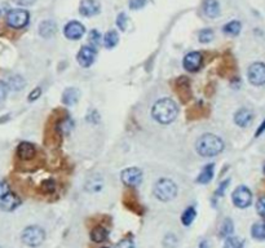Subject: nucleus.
<instances>
[{"instance_id": "nucleus-33", "label": "nucleus", "mask_w": 265, "mask_h": 248, "mask_svg": "<svg viewBox=\"0 0 265 248\" xmlns=\"http://www.w3.org/2000/svg\"><path fill=\"white\" fill-rule=\"evenodd\" d=\"M256 210H258L259 215L265 219V197L259 198L258 203H256Z\"/></svg>"}, {"instance_id": "nucleus-4", "label": "nucleus", "mask_w": 265, "mask_h": 248, "mask_svg": "<svg viewBox=\"0 0 265 248\" xmlns=\"http://www.w3.org/2000/svg\"><path fill=\"white\" fill-rule=\"evenodd\" d=\"M22 242L25 243L26 246H30V247H38L43 243L45 238L44 230L39 226H29L26 228L22 232Z\"/></svg>"}, {"instance_id": "nucleus-13", "label": "nucleus", "mask_w": 265, "mask_h": 248, "mask_svg": "<svg viewBox=\"0 0 265 248\" xmlns=\"http://www.w3.org/2000/svg\"><path fill=\"white\" fill-rule=\"evenodd\" d=\"M0 208L5 212H10V211H14L17 207L21 204V200L17 195H14L13 193L5 194L3 198H0Z\"/></svg>"}, {"instance_id": "nucleus-28", "label": "nucleus", "mask_w": 265, "mask_h": 248, "mask_svg": "<svg viewBox=\"0 0 265 248\" xmlns=\"http://www.w3.org/2000/svg\"><path fill=\"white\" fill-rule=\"evenodd\" d=\"M127 25H128V17H127V14L126 13H119L118 17H116V26H118L122 31H126Z\"/></svg>"}, {"instance_id": "nucleus-3", "label": "nucleus", "mask_w": 265, "mask_h": 248, "mask_svg": "<svg viewBox=\"0 0 265 248\" xmlns=\"http://www.w3.org/2000/svg\"><path fill=\"white\" fill-rule=\"evenodd\" d=\"M154 195L162 202H168L177 195V186L170 178H161L154 186Z\"/></svg>"}, {"instance_id": "nucleus-29", "label": "nucleus", "mask_w": 265, "mask_h": 248, "mask_svg": "<svg viewBox=\"0 0 265 248\" xmlns=\"http://www.w3.org/2000/svg\"><path fill=\"white\" fill-rule=\"evenodd\" d=\"M213 39V31L211 29H204L199 32V42L200 43H210Z\"/></svg>"}, {"instance_id": "nucleus-7", "label": "nucleus", "mask_w": 265, "mask_h": 248, "mask_svg": "<svg viewBox=\"0 0 265 248\" xmlns=\"http://www.w3.org/2000/svg\"><path fill=\"white\" fill-rule=\"evenodd\" d=\"M120 178H122L123 184L126 186H139L142 181V171L140 168L136 167L126 168L120 174Z\"/></svg>"}, {"instance_id": "nucleus-37", "label": "nucleus", "mask_w": 265, "mask_h": 248, "mask_svg": "<svg viewBox=\"0 0 265 248\" xmlns=\"http://www.w3.org/2000/svg\"><path fill=\"white\" fill-rule=\"evenodd\" d=\"M6 94H8V85L3 82H0V102L5 100Z\"/></svg>"}, {"instance_id": "nucleus-15", "label": "nucleus", "mask_w": 265, "mask_h": 248, "mask_svg": "<svg viewBox=\"0 0 265 248\" xmlns=\"http://www.w3.org/2000/svg\"><path fill=\"white\" fill-rule=\"evenodd\" d=\"M254 119L252 111L249 109H239L234 115V122L238 127H247Z\"/></svg>"}, {"instance_id": "nucleus-25", "label": "nucleus", "mask_w": 265, "mask_h": 248, "mask_svg": "<svg viewBox=\"0 0 265 248\" xmlns=\"http://www.w3.org/2000/svg\"><path fill=\"white\" fill-rule=\"evenodd\" d=\"M195 216H197V211H195V208H194V207H189V208H187V210L182 213V216H181V221H182L184 225L189 226L194 221Z\"/></svg>"}, {"instance_id": "nucleus-1", "label": "nucleus", "mask_w": 265, "mask_h": 248, "mask_svg": "<svg viewBox=\"0 0 265 248\" xmlns=\"http://www.w3.org/2000/svg\"><path fill=\"white\" fill-rule=\"evenodd\" d=\"M153 118L161 124H170L176 119L178 107L171 98H162L154 103L152 109Z\"/></svg>"}, {"instance_id": "nucleus-5", "label": "nucleus", "mask_w": 265, "mask_h": 248, "mask_svg": "<svg viewBox=\"0 0 265 248\" xmlns=\"http://www.w3.org/2000/svg\"><path fill=\"white\" fill-rule=\"evenodd\" d=\"M29 12L23 9H12L6 14V23L12 29H22L29 23Z\"/></svg>"}, {"instance_id": "nucleus-42", "label": "nucleus", "mask_w": 265, "mask_h": 248, "mask_svg": "<svg viewBox=\"0 0 265 248\" xmlns=\"http://www.w3.org/2000/svg\"><path fill=\"white\" fill-rule=\"evenodd\" d=\"M200 248H207V242L200 243Z\"/></svg>"}, {"instance_id": "nucleus-35", "label": "nucleus", "mask_w": 265, "mask_h": 248, "mask_svg": "<svg viewBox=\"0 0 265 248\" xmlns=\"http://www.w3.org/2000/svg\"><path fill=\"white\" fill-rule=\"evenodd\" d=\"M229 182H230V180L223 181V182L220 184V186L217 187V190L215 191V195H216V197H219V198L221 197V195H224V193H225L226 187H228V185H229Z\"/></svg>"}, {"instance_id": "nucleus-17", "label": "nucleus", "mask_w": 265, "mask_h": 248, "mask_svg": "<svg viewBox=\"0 0 265 248\" xmlns=\"http://www.w3.org/2000/svg\"><path fill=\"white\" fill-rule=\"evenodd\" d=\"M79 96H81V92L77 88L71 87L68 89L64 90V94H62V102L68 106H73L79 100Z\"/></svg>"}, {"instance_id": "nucleus-38", "label": "nucleus", "mask_w": 265, "mask_h": 248, "mask_svg": "<svg viewBox=\"0 0 265 248\" xmlns=\"http://www.w3.org/2000/svg\"><path fill=\"white\" fill-rule=\"evenodd\" d=\"M9 193V186L4 181H0V198H3L5 194Z\"/></svg>"}, {"instance_id": "nucleus-19", "label": "nucleus", "mask_w": 265, "mask_h": 248, "mask_svg": "<svg viewBox=\"0 0 265 248\" xmlns=\"http://www.w3.org/2000/svg\"><path fill=\"white\" fill-rule=\"evenodd\" d=\"M107 237H109V230H107L106 228H103V226H96V228H93L92 232H90V238L96 243L105 242Z\"/></svg>"}, {"instance_id": "nucleus-6", "label": "nucleus", "mask_w": 265, "mask_h": 248, "mask_svg": "<svg viewBox=\"0 0 265 248\" xmlns=\"http://www.w3.org/2000/svg\"><path fill=\"white\" fill-rule=\"evenodd\" d=\"M232 199L234 206L238 208H247L252 202V194L249 187L238 186L233 191Z\"/></svg>"}, {"instance_id": "nucleus-24", "label": "nucleus", "mask_w": 265, "mask_h": 248, "mask_svg": "<svg viewBox=\"0 0 265 248\" xmlns=\"http://www.w3.org/2000/svg\"><path fill=\"white\" fill-rule=\"evenodd\" d=\"M252 237L259 241H265V223H258L252 226Z\"/></svg>"}, {"instance_id": "nucleus-41", "label": "nucleus", "mask_w": 265, "mask_h": 248, "mask_svg": "<svg viewBox=\"0 0 265 248\" xmlns=\"http://www.w3.org/2000/svg\"><path fill=\"white\" fill-rule=\"evenodd\" d=\"M264 131H265V120H264V122L262 123V126L259 127V128H258V131H256V133H255V136H256V137H259V136L262 135V133L264 132Z\"/></svg>"}, {"instance_id": "nucleus-43", "label": "nucleus", "mask_w": 265, "mask_h": 248, "mask_svg": "<svg viewBox=\"0 0 265 248\" xmlns=\"http://www.w3.org/2000/svg\"><path fill=\"white\" fill-rule=\"evenodd\" d=\"M263 172H264V174H265V163H264V165H263Z\"/></svg>"}, {"instance_id": "nucleus-9", "label": "nucleus", "mask_w": 265, "mask_h": 248, "mask_svg": "<svg viewBox=\"0 0 265 248\" xmlns=\"http://www.w3.org/2000/svg\"><path fill=\"white\" fill-rule=\"evenodd\" d=\"M78 62L83 68H89L90 65L93 64L94 58H96V51H94L93 47H89V45H84L82 47L79 53L77 56Z\"/></svg>"}, {"instance_id": "nucleus-8", "label": "nucleus", "mask_w": 265, "mask_h": 248, "mask_svg": "<svg viewBox=\"0 0 265 248\" xmlns=\"http://www.w3.org/2000/svg\"><path fill=\"white\" fill-rule=\"evenodd\" d=\"M249 81L254 85H264L265 84V64L254 62L249 68Z\"/></svg>"}, {"instance_id": "nucleus-26", "label": "nucleus", "mask_w": 265, "mask_h": 248, "mask_svg": "<svg viewBox=\"0 0 265 248\" xmlns=\"http://www.w3.org/2000/svg\"><path fill=\"white\" fill-rule=\"evenodd\" d=\"M73 128H74V122H73L71 119H69V118L61 120V122L58 123V127H57L58 132L62 133V135H69Z\"/></svg>"}, {"instance_id": "nucleus-36", "label": "nucleus", "mask_w": 265, "mask_h": 248, "mask_svg": "<svg viewBox=\"0 0 265 248\" xmlns=\"http://www.w3.org/2000/svg\"><path fill=\"white\" fill-rule=\"evenodd\" d=\"M116 248H135V243L131 238H126L118 243Z\"/></svg>"}, {"instance_id": "nucleus-34", "label": "nucleus", "mask_w": 265, "mask_h": 248, "mask_svg": "<svg viewBox=\"0 0 265 248\" xmlns=\"http://www.w3.org/2000/svg\"><path fill=\"white\" fill-rule=\"evenodd\" d=\"M89 40L92 42L93 47H96V45L100 44V42H101L100 32L97 31V30H92V31H90V34H89Z\"/></svg>"}, {"instance_id": "nucleus-14", "label": "nucleus", "mask_w": 265, "mask_h": 248, "mask_svg": "<svg viewBox=\"0 0 265 248\" xmlns=\"http://www.w3.org/2000/svg\"><path fill=\"white\" fill-rule=\"evenodd\" d=\"M36 149L31 142H21L17 148V155L22 161H30L35 157Z\"/></svg>"}, {"instance_id": "nucleus-32", "label": "nucleus", "mask_w": 265, "mask_h": 248, "mask_svg": "<svg viewBox=\"0 0 265 248\" xmlns=\"http://www.w3.org/2000/svg\"><path fill=\"white\" fill-rule=\"evenodd\" d=\"M146 0H129V8L132 10H139L146 5Z\"/></svg>"}, {"instance_id": "nucleus-10", "label": "nucleus", "mask_w": 265, "mask_h": 248, "mask_svg": "<svg viewBox=\"0 0 265 248\" xmlns=\"http://www.w3.org/2000/svg\"><path fill=\"white\" fill-rule=\"evenodd\" d=\"M203 62V57L199 52H190L184 58V68L190 73H195L200 69Z\"/></svg>"}, {"instance_id": "nucleus-16", "label": "nucleus", "mask_w": 265, "mask_h": 248, "mask_svg": "<svg viewBox=\"0 0 265 248\" xmlns=\"http://www.w3.org/2000/svg\"><path fill=\"white\" fill-rule=\"evenodd\" d=\"M203 12L207 17L210 18H216L220 16V4L217 0H204Z\"/></svg>"}, {"instance_id": "nucleus-31", "label": "nucleus", "mask_w": 265, "mask_h": 248, "mask_svg": "<svg viewBox=\"0 0 265 248\" xmlns=\"http://www.w3.org/2000/svg\"><path fill=\"white\" fill-rule=\"evenodd\" d=\"M40 189H42V191L44 194H52L53 191H55V189H56L55 181H53V180H45L44 182L42 184V186H40Z\"/></svg>"}, {"instance_id": "nucleus-23", "label": "nucleus", "mask_w": 265, "mask_h": 248, "mask_svg": "<svg viewBox=\"0 0 265 248\" xmlns=\"http://www.w3.org/2000/svg\"><path fill=\"white\" fill-rule=\"evenodd\" d=\"M6 85L12 88L13 90H19L25 87V81H23V78L21 77V75H13V77L9 78V81H8Z\"/></svg>"}, {"instance_id": "nucleus-12", "label": "nucleus", "mask_w": 265, "mask_h": 248, "mask_svg": "<svg viewBox=\"0 0 265 248\" xmlns=\"http://www.w3.org/2000/svg\"><path fill=\"white\" fill-rule=\"evenodd\" d=\"M101 10V5L97 0H82L79 5V12L84 17H93L98 14Z\"/></svg>"}, {"instance_id": "nucleus-20", "label": "nucleus", "mask_w": 265, "mask_h": 248, "mask_svg": "<svg viewBox=\"0 0 265 248\" xmlns=\"http://www.w3.org/2000/svg\"><path fill=\"white\" fill-rule=\"evenodd\" d=\"M213 172H215V165H207L199 173L197 181L199 184H208L212 180Z\"/></svg>"}, {"instance_id": "nucleus-39", "label": "nucleus", "mask_w": 265, "mask_h": 248, "mask_svg": "<svg viewBox=\"0 0 265 248\" xmlns=\"http://www.w3.org/2000/svg\"><path fill=\"white\" fill-rule=\"evenodd\" d=\"M40 94H42V89H40V88H35V89L32 90L31 93L29 94V100L35 101L38 97H40Z\"/></svg>"}, {"instance_id": "nucleus-40", "label": "nucleus", "mask_w": 265, "mask_h": 248, "mask_svg": "<svg viewBox=\"0 0 265 248\" xmlns=\"http://www.w3.org/2000/svg\"><path fill=\"white\" fill-rule=\"evenodd\" d=\"M17 4H19V5H23V6H27V5H31V4L35 3V0H14Z\"/></svg>"}, {"instance_id": "nucleus-11", "label": "nucleus", "mask_w": 265, "mask_h": 248, "mask_svg": "<svg viewBox=\"0 0 265 248\" xmlns=\"http://www.w3.org/2000/svg\"><path fill=\"white\" fill-rule=\"evenodd\" d=\"M84 26L82 25L81 22H78V21H71L69 22L68 25L65 26L64 29V34L65 36L70 40H78V39H81L82 36L84 35Z\"/></svg>"}, {"instance_id": "nucleus-18", "label": "nucleus", "mask_w": 265, "mask_h": 248, "mask_svg": "<svg viewBox=\"0 0 265 248\" xmlns=\"http://www.w3.org/2000/svg\"><path fill=\"white\" fill-rule=\"evenodd\" d=\"M56 32V23L53 21H48L45 19L43 21L40 25H39V34L43 36V38H51V36L55 35Z\"/></svg>"}, {"instance_id": "nucleus-27", "label": "nucleus", "mask_w": 265, "mask_h": 248, "mask_svg": "<svg viewBox=\"0 0 265 248\" xmlns=\"http://www.w3.org/2000/svg\"><path fill=\"white\" fill-rule=\"evenodd\" d=\"M233 233V223L232 220L230 219H226L224 220L223 225H221V228H220V236L221 237H229L230 234Z\"/></svg>"}, {"instance_id": "nucleus-21", "label": "nucleus", "mask_w": 265, "mask_h": 248, "mask_svg": "<svg viewBox=\"0 0 265 248\" xmlns=\"http://www.w3.org/2000/svg\"><path fill=\"white\" fill-rule=\"evenodd\" d=\"M241 29H242V23L239 22V21H230V22L226 23L225 26L223 27L224 32L225 34H228V35H233L236 36L238 35L239 32H241Z\"/></svg>"}, {"instance_id": "nucleus-2", "label": "nucleus", "mask_w": 265, "mask_h": 248, "mask_svg": "<svg viewBox=\"0 0 265 248\" xmlns=\"http://www.w3.org/2000/svg\"><path fill=\"white\" fill-rule=\"evenodd\" d=\"M224 146L225 145H224L223 140L212 133H206V135L200 136L195 144L198 154L202 157H207V158L220 154L224 150Z\"/></svg>"}, {"instance_id": "nucleus-30", "label": "nucleus", "mask_w": 265, "mask_h": 248, "mask_svg": "<svg viewBox=\"0 0 265 248\" xmlns=\"http://www.w3.org/2000/svg\"><path fill=\"white\" fill-rule=\"evenodd\" d=\"M224 248H242V242L236 237H226Z\"/></svg>"}, {"instance_id": "nucleus-22", "label": "nucleus", "mask_w": 265, "mask_h": 248, "mask_svg": "<svg viewBox=\"0 0 265 248\" xmlns=\"http://www.w3.org/2000/svg\"><path fill=\"white\" fill-rule=\"evenodd\" d=\"M118 42H119V35H118V32L114 31V30L106 32V35L103 38V44H105V47H106L107 49L114 48V47L118 44Z\"/></svg>"}]
</instances>
